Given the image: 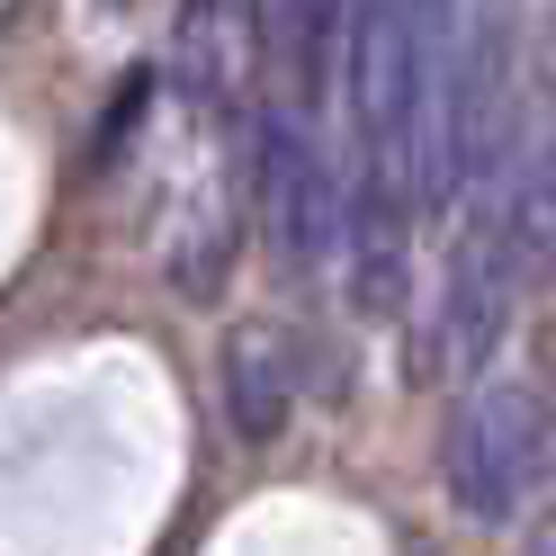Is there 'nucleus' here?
I'll return each instance as SVG.
<instances>
[{"instance_id":"obj_1","label":"nucleus","mask_w":556,"mask_h":556,"mask_svg":"<svg viewBox=\"0 0 556 556\" xmlns=\"http://www.w3.org/2000/svg\"><path fill=\"white\" fill-rule=\"evenodd\" d=\"M269 10H278V37H288L296 73L315 81V73H324V54H332V27L351 18V0H269Z\"/></svg>"},{"instance_id":"obj_2","label":"nucleus","mask_w":556,"mask_h":556,"mask_svg":"<svg viewBox=\"0 0 556 556\" xmlns=\"http://www.w3.org/2000/svg\"><path fill=\"white\" fill-rule=\"evenodd\" d=\"M413 18H422V37H440V27H448V0H413Z\"/></svg>"}]
</instances>
